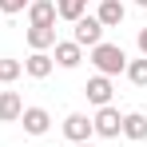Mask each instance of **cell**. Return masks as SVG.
Wrapping results in <instances>:
<instances>
[{"label":"cell","instance_id":"obj_4","mask_svg":"<svg viewBox=\"0 0 147 147\" xmlns=\"http://www.w3.org/2000/svg\"><path fill=\"white\" fill-rule=\"evenodd\" d=\"M64 135H68L72 143H92L96 131H92V119H88L84 111H72V115L64 119Z\"/></svg>","mask_w":147,"mask_h":147},{"label":"cell","instance_id":"obj_11","mask_svg":"<svg viewBox=\"0 0 147 147\" xmlns=\"http://www.w3.org/2000/svg\"><path fill=\"white\" fill-rule=\"evenodd\" d=\"M24 115V99L16 92H0V123H16Z\"/></svg>","mask_w":147,"mask_h":147},{"label":"cell","instance_id":"obj_2","mask_svg":"<svg viewBox=\"0 0 147 147\" xmlns=\"http://www.w3.org/2000/svg\"><path fill=\"white\" fill-rule=\"evenodd\" d=\"M92 131H96V135H103V139H115V135L123 131V115H119V107H111V103H107V107H99L96 119H92Z\"/></svg>","mask_w":147,"mask_h":147},{"label":"cell","instance_id":"obj_13","mask_svg":"<svg viewBox=\"0 0 147 147\" xmlns=\"http://www.w3.org/2000/svg\"><path fill=\"white\" fill-rule=\"evenodd\" d=\"M119 135L135 139V143L147 139V115H143V111H127V115H123V131H119Z\"/></svg>","mask_w":147,"mask_h":147},{"label":"cell","instance_id":"obj_12","mask_svg":"<svg viewBox=\"0 0 147 147\" xmlns=\"http://www.w3.org/2000/svg\"><path fill=\"white\" fill-rule=\"evenodd\" d=\"M28 48L32 52H48V48H56V28H36V24H28Z\"/></svg>","mask_w":147,"mask_h":147},{"label":"cell","instance_id":"obj_14","mask_svg":"<svg viewBox=\"0 0 147 147\" xmlns=\"http://www.w3.org/2000/svg\"><path fill=\"white\" fill-rule=\"evenodd\" d=\"M56 16L76 24L80 16H88V0H56Z\"/></svg>","mask_w":147,"mask_h":147},{"label":"cell","instance_id":"obj_8","mask_svg":"<svg viewBox=\"0 0 147 147\" xmlns=\"http://www.w3.org/2000/svg\"><path fill=\"white\" fill-rule=\"evenodd\" d=\"M123 16H127L123 0H99V12H96V20H99L103 28H119V24H123Z\"/></svg>","mask_w":147,"mask_h":147},{"label":"cell","instance_id":"obj_15","mask_svg":"<svg viewBox=\"0 0 147 147\" xmlns=\"http://www.w3.org/2000/svg\"><path fill=\"white\" fill-rule=\"evenodd\" d=\"M123 72H127V80H131L135 88H147V56H143V60H127Z\"/></svg>","mask_w":147,"mask_h":147},{"label":"cell","instance_id":"obj_20","mask_svg":"<svg viewBox=\"0 0 147 147\" xmlns=\"http://www.w3.org/2000/svg\"><path fill=\"white\" fill-rule=\"evenodd\" d=\"M72 147H92V143H72Z\"/></svg>","mask_w":147,"mask_h":147},{"label":"cell","instance_id":"obj_9","mask_svg":"<svg viewBox=\"0 0 147 147\" xmlns=\"http://www.w3.org/2000/svg\"><path fill=\"white\" fill-rule=\"evenodd\" d=\"M52 68H56V60H52L48 52H32L24 60V76H32V80H48Z\"/></svg>","mask_w":147,"mask_h":147},{"label":"cell","instance_id":"obj_6","mask_svg":"<svg viewBox=\"0 0 147 147\" xmlns=\"http://www.w3.org/2000/svg\"><path fill=\"white\" fill-rule=\"evenodd\" d=\"M84 96H88V103H96V107H107L111 96H115V92H111V80H107V76H92L88 88H84Z\"/></svg>","mask_w":147,"mask_h":147},{"label":"cell","instance_id":"obj_19","mask_svg":"<svg viewBox=\"0 0 147 147\" xmlns=\"http://www.w3.org/2000/svg\"><path fill=\"white\" fill-rule=\"evenodd\" d=\"M135 4H139V8H147V0H135Z\"/></svg>","mask_w":147,"mask_h":147},{"label":"cell","instance_id":"obj_10","mask_svg":"<svg viewBox=\"0 0 147 147\" xmlns=\"http://www.w3.org/2000/svg\"><path fill=\"white\" fill-rule=\"evenodd\" d=\"M20 123H24V131H28V135H44V131L52 127V115L44 111V107H24Z\"/></svg>","mask_w":147,"mask_h":147},{"label":"cell","instance_id":"obj_17","mask_svg":"<svg viewBox=\"0 0 147 147\" xmlns=\"http://www.w3.org/2000/svg\"><path fill=\"white\" fill-rule=\"evenodd\" d=\"M32 0H0V12H8V16H16V12H24Z\"/></svg>","mask_w":147,"mask_h":147},{"label":"cell","instance_id":"obj_18","mask_svg":"<svg viewBox=\"0 0 147 147\" xmlns=\"http://www.w3.org/2000/svg\"><path fill=\"white\" fill-rule=\"evenodd\" d=\"M135 44H139V52L147 56V28H139V36H135Z\"/></svg>","mask_w":147,"mask_h":147},{"label":"cell","instance_id":"obj_16","mask_svg":"<svg viewBox=\"0 0 147 147\" xmlns=\"http://www.w3.org/2000/svg\"><path fill=\"white\" fill-rule=\"evenodd\" d=\"M20 72H24V64L20 60H0V84H12V80H20Z\"/></svg>","mask_w":147,"mask_h":147},{"label":"cell","instance_id":"obj_1","mask_svg":"<svg viewBox=\"0 0 147 147\" xmlns=\"http://www.w3.org/2000/svg\"><path fill=\"white\" fill-rule=\"evenodd\" d=\"M92 64L99 68V76H119L123 68H127V52L119 48V44H96L92 48Z\"/></svg>","mask_w":147,"mask_h":147},{"label":"cell","instance_id":"obj_3","mask_svg":"<svg viewBox=\"0 0 147 147\" xmlns=\"http://www.w3.org/2000/svg\"><path fill=\"white\" fill-rule=\"evenodd\" d=\"M72 40L80 44V48H96V44H103V24H99L96 16H80Z\"/></svg>","mask_w":147,"mask_h":147},{"label":"cell","instance_id":"obj_5","mask_svg":"<svg viewBox=\"0 0 147 147\" xmlns=\"http://www.w3.org/2000/svg\"><path fill=\"white\" fill-rule=\"evenodd\" d=\"M28 24L56 28V0H32V4H28Z\"/></svg>","mask_w":147,"mask_h":147},{"label":"cell","instance_id":"obj_7","mask_svg":"<svg viewBox=\"0 0 147 147\" xmlns=\"http://www.w3.org/2000/svg\"><path fill=\"white\" fill-rule=\"evenodd\" d=\"M52 60H56L60 68H80V60H84V48H80L76 40H56V52H52Z\"/></svg>","mask_w":147,"mask_h":147}]
</instances>
